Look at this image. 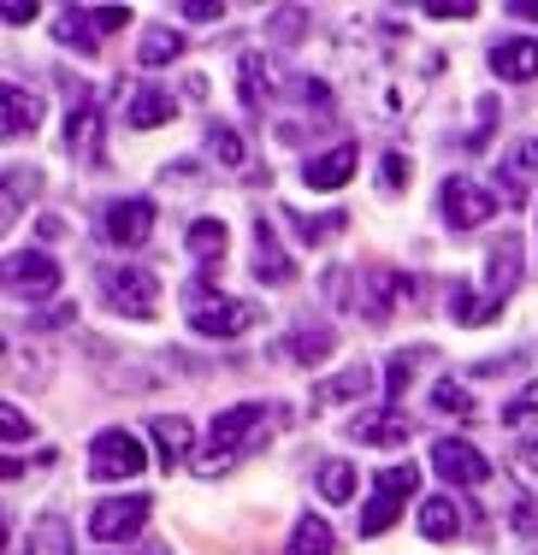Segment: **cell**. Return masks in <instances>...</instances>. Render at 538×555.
<instances>
[{"label":"cell","instance_id":"obj_21","mask_svg":"<svg viewBox=\"0 0 538 555\" xmlns=\"http://www.w3.org/2000/svg\"><path fill=\"white\" fill-rule=\"evenodd\" d=\"M0 107H7V137H24V130L36 137V125H42V95L7 83V101H0Z\"/></svg>","mask_w":538,"mask_h":555},{"label":"cell","instance_id":"obj_41","mask_svg":"<svg viewBox=\"0 0 538 555\" xmlns=\"http://www.w3.org/2000/svg\"><path fill=\"white\" fill-rule=\"evenodd\" d=\"M36 12H42L36 0H7V7H0V18H7V24H36Z\"/></svg>","mask_w":538,"mask_h":555},{"label":"cell","instance_id":"obj_10","mask_svg":"<svg viewBox=\"0 0 538 555\" xmlns=\"http://www.w3.org/2000/svg\"><path fill=\"white\" fill-rule=\"evenodd\" d=\"M356 166H361V149L356 142H337V149L313 154V160L302 166V178H308V190H344V183L356 178Z\"/></svg>","mask_w":538,"mask_h":555},{"label":"cell","instance_id":"obj_4","mask_svg":"<svg viewBox=\"0 0 538 555\" xmlns=\"http://www.w3.org/2000/svg\"><path fill=\"white\" fill-rule=\"evenodd\" d=\"M101 289H107V301L130 320H149L154 308H161V284H154L149 267H137V260H119V267L101 272Z\"/></svg>","mask_w":538,"mask_h":555},{"label":"cell","instance_id":"obj_9","mask_svg":"<svg viewBox=\"0 0 538 555\" xmlns=\"http://www.w3.org/2000/svg\"><path fill=\"white\" fill-rule=\"evenodd\" d=\"M255 320H260V308H248V301H238V296H219V301L190 308L195 337H243V332H255Z\"/></svg>","mask_w":538,"mask_h":555},{"label":"cell","instance_id":"obj_19","mask_svg":"<svg viewBox=\"0 0 538 555\" xmlns=\"http://www.w3.org/2000/svg\"><path fill=\"white\" fill-rule=\"evenodd\" d=\"M485 284H491V301L503 308V296L521 284V236H503V243L491 248V272H485Z\"/></svg>","mask_w":538,"mask_h":555},{"label":"cell","instance_id":"obj_42","mask_svg":"<svg viewBox=\"0 0 538 555\" xmlns=\"http://www.w3.org/2000/svg\"><path fill=\"white\" fill-rule=\"evenodd\" d=\"M243 101H248V107H260V65L255 60H243Z\"/></svg>","mask_w":538,"mask_h":555},{"label":"cell","instance_id":"obj_6","mask_svg":"<svg viewBox=\"0 0 538 555\" xmlns=\"http://www.w3.org/2000/svg\"><path fill=\"white\" fill-rule=\"evenodd\" d=\"M149 526V496H101V508L89 514V538L95 544H125Z\"/></svg>","mask_w":538,"mask_h":555},{"label":"cell","instance_id":"obj_43","mask_svg":"<svg viewBox=\"0 0 538 555\" xmlns=\"http://www.w3.org/2000/svg\"><path fill=\"white\" fill-rule=\"evenodd\" d=\"M509 12L515 18H538V0H509Z\"/></svg>","mask_w":538,"mask_h":555},{"label":"cell","instance_id":"obj_3","mask_svg":"<svg viewBox=\"0 0 538 555\" xmlns=\"http://www.w3.org/2000/svg\"><path fill=\"white\" fill-rule=\"evenodd\" d=\"M414 485H420L414 461H409V467H385V473H379L373 496H367V508H361V538L390 532V526H397V514H402V502L414 496Z\"/></svg>","mask_w":538,"mask_h":555},{"label":"cell","instance_id":"obj_28","mask_svg":"<svg viewBox=\"0 0 538 555\" xmlns=\"http://www.w3.org/2000/svg\"><path fill=\"white\" fill-rule=\"evenodd\" d=\"M320 496L325 502H356V467H349V461H325L320 467Z\"/></svg>","mask_w":538,"mask_h":555},{"label":"cell","instance_id":"obj_7","mask_svg":"<svg viewBox=\"0 0 538 555\" xmlns=\"http://www.w3.org/2000/svg\"><path fill=\"white\" fill-rule=\"evenodd\" d=\"M7 289L18 301H42L60 289V260L42 255V248H30V255H12L7 260Z\"/></svg>","mask_w":538,"mask_h":555},{"label":"cell","instance_id":"obj_11","mask_svg":"<svg viewBox=\"0 0 538 555\" xmlns=\"http://www.w3.org/2000/svg\"><path fill=\"white\" fill-rule=\"evenodd\" d=\"M361 289H367V320H390V308H397L402 296H414V278L390 272V267H367L361 272Z\"/></svg>","mask_w":538,"mask_h":555},{"label":"cell","instance_id":"obj_15","mask_svg":"<svg viewBox=\"0 0 538 555\" xmlns=\"http://www.w3.org/2000/svg\"><path fill=\"white\" fill-rule=\"evenodd\" d=\"M255 248H260V260H255V278H260V284H272V289L291 284L296 267L284 260V248H279V236H272V224H267V219H255Z\"/></svg>","mask_w":538,"mask_h":555},{"label":"cell","instance_id":"obj_30","mask_svg":"<svg viewBox=\"0 0 538 555\" xmlns=\"http://www.w3.org/2000/svg\"><path fill=\"white\" fill-rule=\"evenodd\" d=\"M432 408H438V414H456V420H474V396H467V385H456V378H438V385H432Z\"/></svg>","mask_w":538,"mask_h":555},{"label":"cell","instance_id":"obj_5","mask_svg":"<svg viewBox=\"0 0 538 555\" xmlns=\"http://www.w3.org/2000/svg\"><path fill=\"white\" fill-rule=\"evenodd\" d=\"M438 202H444V224H450V231H479V224L497 214V195L479 190L474 178H444Z\"/></svg>","mask_w":538,"mask_h":555},{"label":"cell","instance_id":"obj_37","mask_svg":"<svg viewBox=\"0 0 538 555\" xmlns=\"http://www.w3.org/2000/svg\"><path fill=\"white\" fill-rule=\"evenodd\" d=\"M379 183H385V190H402V183H409V160H402V154H385V160H379Z\"/></svg>","mask_w":538,"mask_h":555},{"label":"cell","instance_id":"obj_29","mask_svg":"<svg viewBox=\"0 0 538 555\" xmlns=\"http://www.w3.org/2000/svg\"><path fill=\"white\" fill-rule=\"evenodd\" d=\"M332 343H337V332H332V325H320V332H296L284 349H291L302 366H313V361H325V354H332Z\"/></svg>","mask_w":538,"mask_h":555},{"label":"cell","instance_id":"obj_1","mask_svg":"<svg viewBox=\"0 0 538 555\" xmlns=\"http://www.w3.org/2000/svg\"><path fill=\"white\" fill-rule=\"evenodd\" d=\"M267 426V408L260 402H238V408H226V414L214 420V455H195V473H202V479H219V473L231 467V461L243 455L248 449V438H255V431Z\"/></svg>","mask_w":538,"mask_h":555},{"label":"cell","instance_id":"obj_35","mask_svg":"<svg viewBox=\"0 0 538 555\" xmlns=\"http://www.w3.org/2000/svg\"><path fill=\"white\" fill-rule=\"evenodd\" d=\"M0 438H7V443H24V438H30V420L18 414V402L0 408Z\"/></svg>","mask_w":538,"mask_h":555},{"label":"cell","instance_id":"obj_33","mask_svg":"<svg viewBox=\"0 0 538 555\" xmlns=\"http://www.w3.org/2000/svg\"><path fill=\"white\" fill-rule=\"evenodd\" d=\"M533 414H538V378H533V385H521V390L503 402V426H527Z\"/></svg>","mask_w":538,"mask_h":555},{"label":"cell","instance_id":"obj_25","mask_svg":"<svg viewBox=\"0 0 538 555\" xmlns=\"http://www.w3.org/2000/svg\"><path fill=\"white\" fill-rule=\"evenodd\" d=\"M450 320L456 325H485V320H497V301L491 296H474L467 284H456L450 289Z\"/></svg>","mask_w":538,"mask_h":555},{"label":"cell","instance_id":"obj_40","mask_svg":"<svg viewBox=\"0 0 538 555\" xmlns=\"http://www.w3.org/2000/svg\"><path fill=\"white\" fill-rule=\"evenodd\" d=\"M432 18H474V0H426Z\"/></svg>","mask_w":538,"mask_h":555},{"label":"cell","instance_id":"obj_39","mask_svg":"<svg viewBox=\"0 0 538 555\" xmlns=\"http://www.w3.org/2000/svg\"><path fill=\"white\" fill-rule=\"evenodd\" d=\"M178 18L207 24V18H226V7H219V0H183V7H178Z\"/></svg>","mask_w":538,"mask_h":555},{"label":"cell","instance_id":"obj_2","mask_svg":"<svg viewBox=\"0 0 538 555\" xmlns=\"http://www.w3.org/2000/svg\"><path fill=\"white\" fill-rule=\"evenodd\" d=\"M142 467H149V455H142V443L130 438L125 426L95 431V443H89V479H101V485H125V479H137Z\"/></svg>","mask_w":538,"mask_h":555},{"label":"cell","instance_id":"obj_22","mask_svg":"<svg viewBox=\"0 0 538 555\" xmlns=\"http://www.w3.org/2000/svg\"><path fill=\"white\" fill-rule=\"evenodd\" d=\"M178 113V101L166 95V89H137V95H130V107H125V118L137 130H154V125H166V118Z\"/></svg>","mask_w":538,"mask_h":555},{"label":"cell","instance_id":"obj_27","mask_svg":"<svg viewBox=\"0 0 538 555\" xmlns=\"http://www.w3.org/2000/svg\"><path fill=\"white\" fill-rule=\"evenodd\" d=\"M183 243H190V255H226L231 231H226V219H195L190 231H183Z\"/></svg>","mask_w":538,"mask_h":555},{"label":"cell","instance_id":"obj_16","mask_svg":"<svg viewBox=\"0 0 538 555\" xmlns=\"http://www.w3.org/2000/svg\"><path fill=\"white\" fill-rule=\"evenodd\" d=\"M65 142H72V154H84L89 166H101L107 160V149H101V113L89 107H72V118H65Z\"/></svg>","mask_w":538,"mask_h":555},{"label":"cell","instance_id":"obj_23","mask_svg":"<svg viewBox=\"0 0 538 555\" xmlns=\"http://www.w3.org/2000/svg\"><path fill=\"white\" fill-rule=\"evenodd\" d=\"M284 555H332V526L320 520V514H302L296 532H291V550Z\"/></svg>","mask_w":538,"mask_h":555},{"label":"cell","instance_id":"obj_26","mask_svg":"<svg viewBox=\"0 0 538 555\" xmlns=\"http://www.w3.org/2000/svg\"><path fill=\"white\" fill-rule=\"evenodd\" d=\"M432 349H402V354H390V366H385V408L397 402L402 390H409V378L420 373V361H426Z\"/></svg>","mask_w":538,"mask_h":555},{"label":"cell","instance_id":"obj_13","mask_svg":"<svg viewBox=\"0 0 538 555\" xmlns=\"http://www.w3.org/2000/svg\"><path fill=\"white\" fill-rule=\"evenodd\" d=\"M491 72L503 77V83H533L538 77V36H509V42H497Z\"/></svg>","mask_w":538,"mask_h":555},{"label":"cell","instance_id":"obj_8","mask_svg":"<svg viewBox=\"0 0 538 555\" xmlns=\"http://www.w3.org/2000/svg\"><path fill=\"white\" fill-rule=\"evenodd\" d=\"M432 473H438L444 485H485L491 479V461H485L467 438H438L432 443Z\"/></svg>","mask_w":538,"mask_h":555},{"label":"cell","instance_id":"obj_14","mask_svg":"<svg viewBox=\"0 0 538 555\" xmlns=\"http://www.w3.org/2000/svg\"><path fill=\"white\" fill-rule=\"evenodd\" d=\"M373 396V366L356 361V366H344L337 378H325V385H313V402L320 408H332V402H367Z\"/></svg>","mask_w":538,"mask_h":555},{"label":"cell","instance_id":"obj_36","mask_svg":"<svg viewBox=\"0 0 538 555\" xmlns=\"http://www.w3.org/2000/svg\"><path fill=\"white\" fill-rule=\"evenodd\" d=\"M84 12H89L95 30H125V24H130V7H84Z\"/></svg>","mask_w":538,"mask_h":555},{"label":"cell","instance_id":"obj_31","mask_svg":"<svg viewBox=\"0 0 538 555\" xmlns=\"http://www.w3.org/2000/svg\"><path fill=\"white\" fill-rule=\"evenodd\" d=\"M183 54V36L178 30H149V36H142V65H149V72H154V65H172Z\"/></svg>","mask_w":538,"mask_h":555},{"label":"cell","instance_id":"obj_20","mask_svg":"<svg viewBox=\"0 0 538 555\" xmlns=\"http://www.w3.org/2000/svg\"><path fill=\"white\" fill-rule=\"evenodd\" d=\"M149 438L161 443V461L166 467H178L183 455H190V443H195V431H190V420L183 414H154V426H149Z\"/></svg>","mask_w":538,"mask_h":555},{"label":"cell","instance_id":"obj_17","mask_svg":"<svg viewBox=\"0 0 538 555\" xmlns=\"http://www.w3.org/2000/svg\"><path fill=\"white\" fill-rule=\"evenodd\" d=\"M349 431H356L361 443L390 449V443H409V431H414V426H409V414H397V408H373V414H361Z\"/></svg>","mask_w":538,"mask_h":555},{"label":"cell","instance_id":"obj_18","mask_svg":"<svg viewBox=\"0 0 538 555\" xmlns=\"http://www.w3.org/2000/svg\"><path fill=\"white\" fill-rule=\"evenodd\" d=\"M414 520H420V532H426L432 544H456V532H462V508H456V496H426Z\"/></svg>","mask_w":538,"mask_h":555},{"label":"cell","instance_id":"obj_12","mask_svg":"<svg viewBox=\"0 0 538 555\" xmlns=\"http://www.w3.org/2000/svg\"><path fill=\"white\" fill-rule=\"evenodd\" d=\"M149 231H154V202H149V195H130V202H113L107 207V236L119 248L149 243Z\"/></svg>","mask_w":538,"mask_h":555},{"label":"cell","instance_id":"obj_32","mask_svg":"<svg viewBox=\"0 0 538 555\" xmlns=\"http://www.w3.org/2000/svg\"><path fill=\"white\" fill-rule=\"evenodd\" d=\"M84 24H89V12L72 7V12H65V24H54V36H60L65 48H77V54H95V36H89Z\"/></svg>","mask_w":538,"mask_h":555},{"label":"cell","instance_id":"obj_24","mask_svg":"<svg viewBox=\"0 0 538 555\" xmlns=\"http://www.w3.org/2000/svg\"><path fill=\"white\" fill-rule=\"evenodd\" d=\"M30 555H72V526L60 514H42L30 526Z\"/></svg>","mask_w":538,"mask_h":555},{"label":"cell","instance_id":"obj_38","mask_svg":"<svg viewBox=\"0 0 538 555\" xmlns=\"http://www.w3.org/2000/svg\"><path fill=\"white\" fill-rule=\"evenodd\" d=\"M296 231L308 236V243H320V236H332V231H344V214H332V219H302L296 214Z\"/></svg>","mask_w":538,"mask_h":555},{"label":"cell","instance_id":"obj_34","mask_svg":"<svg viewBox=\"0 0 538 555\" xmlns=\"http://www.w3.org/2000/svg\"><path fill=\"white\" fill-rule=\"evenodd\" d=\"M207 149L219 154V166H243V137L231 125H214L207 130Z\"/></svg>","mask_w":538,"mask_h":555}]
</instances>
